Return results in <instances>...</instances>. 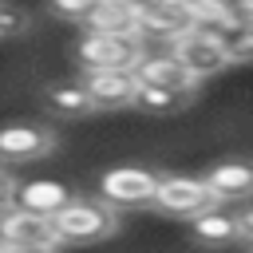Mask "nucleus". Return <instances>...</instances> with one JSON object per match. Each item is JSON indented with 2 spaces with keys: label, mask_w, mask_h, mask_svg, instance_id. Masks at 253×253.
<instances>
[{
  "label": "nucleus",
  "mask_w": 253,
  "mask_h": 253,
  "mask_svg": "<svg viewBox=\"0 0 253 253\" xmlns=\"http://www.w3.org/2000/svg\"><path fill=\"white\" fill-rule=\"evenodd\" d=\"M134 83L138 87H178V91H198V83L170 59V55H142L134 63Z\"/></svg>",
  "instance_id": "nucleus-13"
},
{
  "label": "nucleus",
  "mask_w": 253,
  "mask_h": 253,
  "mask_svg": "<svg viewBox=\"0 0 253 253\" xmlns=\"http://www.w3.org/2000/svg\"><path fill=\"white\" fill-rule=\"evenodd\" d=\"M190 237L202 245V249H221V245H237V225H233V213L221 210V206H210L202 213L190 217Z\"/></svg>",
  "instance_id": "nucleus-12"
},
{
  "label": "nucleus",
  "mask_w": 253,
  "mask_h": 253,
  "mask_svg": "<svg viewBox=\"0 0 253 253\" xmlns=\"http://www.w3.org/2000/svg\"><path fill=\"white\" fill-rule=\"evenodd\" d=\"M51 229H55L59 245H95V241H107L119 229V213L99 198L71 194V202L51 217Z\"/></svg>",
  "instance_id": "nucleus-1"
},
{
  "label": "nucleus",
  "mask_w": 253,
  "mask_h": 253,
  "mask_svg": "<svg viewBox=\"0 0 253 253\" xmlns=\"http://www.w3.org/2000/svg\"><path fill=\"white\" fill-rule=\"evenodd\" d=\"M190 28H194V8H190V0H162V4H154L150 12L134 16V32H138V40H142V36L178 40V36L190 32Z\"/></svg>",
  "instance_id": "nucleus-10"
},
{
  "label": "nucleus",
  "mask_w": 253,
  "mask_h": 253,
  "mask_svg": "<svg viewBox=\"0 0 253 253\" xmlns=\"http://www.w3.org/2000/svg\"><path fill=\"white\" fill-rule=\"evenodd\" d=\"M154 210L170 213V217H194L202 210L213 206L210 190L202 186V178H190V174H158V190H154Z\"/></svg>",
  "instance_id": "nucleus-5"
},
{
  "label": "nucleus",
  "mask_w": 253,
  "mask_h": 253,
  "mask_svg": "<svg viewBox=\"0 0 253 253\" xmlns=\"http://www.w3.org/2000/svg\"><path fill=\"white\" fill-rule=\"evenodd\" d=\"M67 202H71V186L67 182H55V178L16 182V190H12V206L16 210H28V213H40V217H55Z\"/></svg>",
  "instance_id": "nucleus-9"
},
{
  "label": "nucleus",
  "mask_w": 253,
  "mask_h": 253,
  "mask_svg": "<svg viewBox=\"0 0 253 253\" xmlns=\"http://www.w3.org/2000/svg\"><path fill=\"white\" fill-rule=\"evenodd\" d=\"M115 8H123L126 16H142V12H150L154 4H162V0H111Z\"/></svg>",
  "instance_id": "nucleus-20"
},
{
  "label": "nucleus",
  "mask_w": 253,
  "mask_h": 253,
  "mask_svg": "<svg viewBox=\"0 0 253 253\" xmlns=\"http://www.w3.org/2000/svg\"><path fill=\"white\" fill-rule=\"evenodd\" d=\"M202 186L210 190L213 206L245 202V198H249V190H253V170H249L241 158H229V162H217V166L202 178Z\"/></svg>",
  "instance_id": "nucleus-11"
},
{
  "label": "nucleus",
  "mask_w": 253,
  "mask_h": 253,
  "mask_svg": "<svg viewBox=\"0 0 253 253\" xmlns=\"http://www.w3.org/2000/svg\"><path fill=\"white\" fill-rule=\"evenodd\" d=\"M43 99H47L51 115H59V119H83V115H91V99H87V91L79 83H51L43 91Z\"/></svg>",
  "instance_id": "nucleus-15"
},
{
  "label": "nucleus",
  "mask_w": 253,
  "mask_h": 253,
  "mask_svg": "<svg viewBox=\"0 0 253 253\" xmlns=\"http://www.w3.org/2000/svg\"><path fill=\"white\" fill-rule=\"evenodd\" d=\"M0 245H24V249H59L51 217L4 206L0 210Z\"/></svg>",
  "instance_id": "nucleus-7"
},
{
  "label": "nucleus",
  "mask_w": 253,
  "mask_h": 253,
  "mask_svg": "<svg viewBox=\"0 0 253 253\" xmlns=\"http://www.w3.org/2000/svg\"><path fill=\"white\" fill-rule=\"evenodd\" d=\"M0 253H55V249H24V245H0Z\"/></svg>",
  "instance_id": "nucleus-22"
},
{
  "label": "nucleus",
  "mask_w": 253,
  "mask_h": 253,
  "mask_svg": "<svg viewBox=\"0 0 253 253\" xmlns=\"http://www.w3.org/2000/svg\"><path fill=\"white\" fill-rule=\"evenodd\" d=\"M55 130L43 123H8L0 126V158L4 162H40L55 150Z\"/></svg>",
  "instance_id": "nucleus-6"
},
{
  "label": "nucleus",
  "mask_w": 253,
  "mask_h": 253,
  "mask_svg": "<svg viewBox=\"0 0 253 253\" xmlns=\"http://www.w3.org/2000/svg\"><path fill=\"white\" fill-rule=\"evenodd\" d=\"M166 55H170L194 83H202V79H210V75H217V71L229 67V55L221 51V43H217L213 36L198 32V28L182 32L178 40H170V51H166Z\"/></svg>",
  "instance_id": "nucleus-4"
},
{
  "label": "nucleus",
  "mask_w": 253,
  "mask_h": 253,
  "mask_svg": "<svg viewBox=\"0 0 253 253\" xmlns=\"http://www.w3.org/2000/svg\"><path fill=\"white\" fill-rule=\"evenodd\" d=\"M253 0H190L194 20L202 24H225V20H249Z\"/></svg>",
  "instance_id": "nucleus-17"
},
{
  "label": "nucleus",
  "mask_w": 253,
  "mask_h": 253,
  "mask_svg": "<svg viewBox=\"0 0 253 253\" xmlns=\"http://www.w3.org/2000/svg\"><path fill=\"white\" fill-rule=\"evenodd\" d=\"M194 103V91H178V87H138L134 91V103L138 111L146 115H178L182 107Z\"/></svg>",
  "instance_id": "nucleus-14"
},
{
  "label": "nucleus",
  "mask_w": 253,
  "mask_h": 253,
  "mask_svg": "<svg viewBox=\"0 0 253 253\" xmlns=\"http://www.w3.org/2000/svg\"><path fill=\"white\" fill-rule=\"evenodd\" d=\"M12 190H16V178L0 170V210H4V206H12Z\"/></svg>",
  "instance_id": "nucleus-21"
},
{
  "label": "nucleus",
  "mask_w": 253,
  "mask_h": 253,
  "mask_svg": "<svg viewBox=\"0 0 253 253\" xmlns=\"http://www.w3.org/2000/svg\"><path fill=\"white\" fill-rule=\"evenodd\" d=\"M142 40L130 36H95L83 32V40L75 43V63L83 71H134V63L142 59Z\"/></svg>",
  "instance_id": "nucleus-2"
},
{
  "label": "nucleus",
  "mask_w": 253,
  "mask_h": 253,
  "mask_svg": "<svg viewBox=\"0 0 253 253\" xmlns=\"http://www.w3.org/2000/svg\"><path fill=\"white\" fill-rule=\"evenodd\" d=\"M154 190H158V174L154 170H142V166H115L99 178V202H107L115 213L119 210H146L154 202Z\"/></svg>",
  "instance_id": "nucleus-3"
},
{
  "label": "nucleus",
  "mask_w": 253,
  "mask_h": 253,
  "mask_svg": "<svg viewBox=\"0 0 253 253\" xmlns=\"http://www.w3.org/2000/svg\"><path fill=\"white\" fill-rule=\"evenodd\" d=\"M91 99V111H119V107H130L134 103V71H87L83 83H79Z\"/></svg>",
  "instance_id": "nucleus-8"
},
{
  "label": "nucleus",
  "mask_w": 253,
  "mask_h": 253,
  "mask_svg": "<svg viewBox=\"0 0 253 253\" xmlns=\"http://www.w3.org/2000/svg\"><path fill=\"white\" fill-rule=\"evenodd\" d=\"M51 4V12L59 16V20H67V24H87L99 8H103V0H47Z\"/></svg>",
  "instance_id": "nucleus-18"
},
{
  "label": "nucleus",
  "mask_w": 253,
  "mask_h": 253,
  "mask_svg": "<svg viewBox=\"0 0 253 253\" xmlns=\"http://www.w3.org/2000/svg\"><path fill=\"white\" fill-rule=\"evenodd\" d=\"M83 32H95V36H130V40H138L134 16H126L123 8H115L111 0H103V8L83 24Z\"/></svg>",
  "instance_id": "nucleus-16"
},
{
  "label": "nucleus",
  "mask_w": 253,
  "mask_h": 253,
  "mask_svg": "<svg viewBox=\"0 0 253 253\" xmlns=\"http://www.w3.org/2000/svg\"><path fill=\"white\" fill-rule=\"evenodd\" d=\"M28 28V12L16 4H0V36H20Z\"/></svg>",
  "instance_id": "nucleus-19"
}]
</instances>
